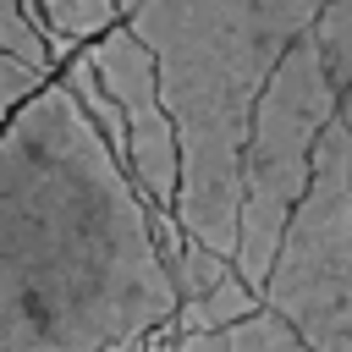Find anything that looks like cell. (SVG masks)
Segmentation results:
<instances>
[{
	"instance_id": "6da1fadb",
	"label": "cell",
	"mask_w": 352,
	"mask_h": 352,
	"mask_svg": "<svg viewBox=\"0 0 352 352\" xmlns=\"http://www.w3.org/2000/svg\"><path fill=\"white\" fill-rule=\"evenodd\" d=\"M176 314L154 204L50 82L0 143V352H132Z\"/></svg>"
},
{
	"instance_id": "7a4b0ae2",
	"label": "cell",
	"mask_w": 352,
	"mask_h": 352,
	"mask_svg": "<svg viewBox=\"0 0 352 352\" xmlns=\"http://www.w3.org/2000/svg\"><path fill=\"white\" fill-rule=\"evenodd\" d=\"M336 0H143L126 28L154 50L182 132V226L231 253L242 242V165L280 60Z\"/></svg>"
},
{
	"instance_id": "3957f363",
	"label": "cell",
	"mask_w": 352,
	"mask_h": 352,
	"mask_svg": "<svg viewBox=\"0 0 352 352\" xmlns=\"http://www.w3.org/2000/svg\"><path fill=\"white\" fill-rule=\"evenodd\" d=\"M341 116V88L324 72V55L314 44V33L280 60V72L270 77L258 116H253V143H248V198H242V242H236V270L264 292L280 236L297 214V204L314 187V154L324 126Z\"/></svg>"
},
{
	"instance_id": "277c9868",
	"label": "cell",
	"mask_w": 352,
	"mask_h": 352,
	"mask_svg": "<svg viewBox=\"0 0 352 352\" xmlns=\"http://www.w3.org/2000/svg\"><path fill=\"white\" fill-rule=\"evenodd\" d=\"M264 302L292 319L314 352H352V132L336 116L314 154V187L297 204Z\"/></svg>"
},
{
	"instance_id": "5b68a950",
	"label": "cell",
	"mask_w": 352,
	"mask_h": 352,
	"mask_svg": "<svg viewBox=\"0 0 352 352\" xmlns=\"http://www.w3.org/2000/svg\"><path fill=\"white\" fill-rule=\"evenodd\" d=\"M88 55H94L104 88L116 94V104L132 126V182L143 187V198L154 209L176 214V204H182V132H176V116L165 104L154 50L121 22L104 38H94Z\"/></svg>"
},
{
	"instance_id": "8992f818",
	"label": "cell",
	"mask_w": 352,
	"mask_h": 352,
	"mask_svg": "<svg viewBox=\"0 0 352 352\" xmlns=\"http://www.w3.org/2000/svg\"><path fill=\"white\" fill-rule=\"evenodd\" d=\"M176 352H314V341L264 302L242 324H226V330H209V336H182Z\"/></svg>"
},
{
	"instance_id": "52a82bcc",
	"label": "cell",
	"mask_w": 352,
	"mask_h": 352,
	"mask_svg": "<svg viewBox=\"0 0 352 352\" xmlns=\"http://www.w3.org/2000/svg\"><path fill=\"white\" fill-rule=\"evenodd\" d=\"M44 6V22H50V33L55 38H66V44H94V38H104L110 28H116V11H121V0H38Z\"/></svg>"
},
{
	"instance_id": "ba28073f",
	"label": "cell",
	"mask_w": 352,
	"mask_h": 352,
	"mask_svg": "<svg viewBox=\"0 0 352 352\" xmlns=\"http://www.w3.org/2000/svg\"><path fill=\"white\" fill-rule=\"evenodd\" d=\"M314 44H319V55H324L330 82L346 94V88H352V0H336V6L314 22Z\"/></svg>"
},
{
	"instance_id": "9c48e42d",
	"label": "cell",
	"mask_w": 352,
	"mask_h": 352,
	"mask_svg": "<svg viewBox=\"0 0 352 352\" xmlns=\"http://www.w3.org/2000/svg\"><path fill=\"white\" fill-rule=\"evenodd\" d=\"M55 77H44L38 66H28V60H16V55H0V99H6V110H22L33 94H44Z\"/></svg>"
},
{
	"instance_id": "30bf717a",
	"label": "cell",
	"mask_w": 352,
	"mask_h": 352,
	"mask_svg": "<svg viewBox=\"0 0 352 352\" xmlns=\"http://www.w3.org/2000/svg\"><path fill=\"white\" fill-rule=\"evenodd\" d=\"M341 121H346V132H352V88L341 94Z\"/></svg>"
},
{
	"instance_id": "8fae6325",
	"label": "cell",
	"mask_w": 352,
	"mask_h": 352,
	"mask_svg": "<svg viewBox=\"0 0 352 352\" xmlns=\"http://www.w3.org/2000/svg\"><path fill=\"white\" fill-rule=\"evenodd\" d=\"M138 6H143V0H121V11H126V16H132V11H138Z\"/></svg>"
},
{
	"instance_id": "7c38bea8",
	"label": "cell",
	"mask_w": 352,
	"mask_h": 352,
	"mask_svg": "<svg viewBox=\"0 0 352 352\" xmlns=\"http://www.w3.org/2000/svg\"><path fill=\"white\" fill-rule=\"evenodd\" d=\"M132 352H143V346H132Z\"/></svg>"
}]
</instances>
